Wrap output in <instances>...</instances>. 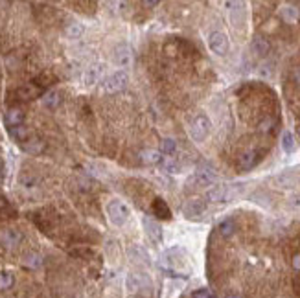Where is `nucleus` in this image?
Returning <instances> with one entry per match:
<instances>
[{"mask_svg": "<svg viewBox=\"0 0 300 298\" xmlns=\"http://www.w3.org/2000/svg\"><path fill=\"white\" fill-rule=\"evenodd\" d=\"M129 208L124 204L122 201L118 199H113V201H109L107 204V215H109V221L113 223L114 226H124L129 219Z\"/></svg>", "mask_w": 300, "mask_h": 298, "instance_id": "nucleus-1", "label": "nucleus"}, {"mask_svg": "<svg viewBox=\"0 0 300 298\" xmlns=\"http://www.w3.org/2000/svg\"><path fill=\"white\" fill-rule=\"evenodd\" d=\"M210 133V122H208V118L204 114H199L195 116V120L192 122L190 125V134H192V138L195 142H203L206 136Z\"/></svg>", "mask_w": 300, "mask_h": 298, "instance_id": "nucleus-2", "label": "nucleus"}, {"mask_svg": "<svg viewBox=\"0 0 300 298\" xmlns=\"http://www.w3.org/2000/svg\"><path fill=\"white\" fill-rule=\"evenodd\" d=\"M208 46H210V50L214 52V54L225 55L228 52L227 35L221 33V31H214V33H210V37H208Z\"/></svg>", "mask_w": 300, "mask_h": 298, "instance_id": "nucleus-3", "label": "nucleus"}, {"mask_svg": "<svg viewBox=\"0 0 300 298\" xmlns=\"http://www.w3.org/2000/svg\"><path fill=\"white\" fill-rule=\"evenodd\" d=\"M127 81H129V76H127V72H124V70H120V72H114L113 76H109L107 79H105V89H107L109 92H118V91H124L127 85Z\"/></svg>", "mask_w": 300, "mask_h": 298, "instance_id": "nucleus-4", "label": "nucleus"}, {"mask_svg": "<svg viewBox=\"0 0 300 298\" xmlns=\"http://www.w3.org/2000/svg\"><path fill=\"white\" fill-rule=\"evenodd\" d=\"M20 241H22V234L17 228H6L0 232V245L4 249H15Z\"/></svg>", "mask_w": 300, "mask_h": 298, "instance_id": "nucleus-5", "label": "nucleus"}, {"mask_svg": "<svg viewBox=\"0 0 300 298\" xmlns=\"http://www.w3.org/2000/svg\"><path fill=\"white\" fill-rule=\"evenodd\" d=\"M204 210H206V202L203 199H190V201L184 202V206H182V213L193 219V217H199V215H203Z\"/></svg>", "mask_w": 300, "mask_h": 298, "instance_id": "nucleus-6", "label": "nucleus"}, {"mask_svg": "<svg viewBox=\"0 0 300 298\" xmlns=\"http://www.w3.org/2000/svg\"><path fill=\"white\" fill-rule=\"evenodd\" d=\"M113 61L116 67H129V63H131V52H129V48L127 46H124V44H120V46H116L113 52Z\"/></svg>", "mask_w": 300, "mask_h": 298, "instance_id": "nucleus-7", "label": "nucleus"}, {"mask_svg": "<svg viewBox=\"0 0 300 298\" xmlns=\"http://www.w3.org/2000/svg\"><path fill=\"white\" fill-rule=\"evenodd\" d=\"M214 181H216V175H214L210 170H203V171H197V173L193 175L190 184H195L193 188H201V186H210V184H214Z\"/></svg>", "mask_w": 300, "mask_h": 298, "instance_id": "nucleus-8", "label": "nucleus"}, {"mask_svg": "<svg viewBox=\"0 0 300 298\" xmlns=\"http://www.w3.org/2000/svg\"><path fill=\"white\" fill-rule=\"evenodd\" d=\"M142 225H144L146 228V234L151 237V241H160V226H158V223L156 221H153L151 217H148V215H144L142 217Z\"/></svg>", "mask_w": 300, "mask_h": 298, "instance_id": "nucleus-9", "label": "nucleus"}, {"mask_svg": "<svg viewBox=\"0 0 300 298\" xmlns=\"http://www.w3.org/2000/svg\"><path fill=\"white\" fill-rule=\"evenodd\" d=\"M140 162L144 166H156L162 162V157H160V151L156 149H144L140 153Z\"/></svg>", "mask_w": 300, "mask_h": 298, "instance_id": "nucleus-10", "label": "nucleus"}, {"mask_svg": "<svg viewBox=\"0 0 300 298\" xmlns=\"http://www.w3.org/2000/svg\"><path fill=\"white\" fill-rule=\"evenodd\" d=\"M24 122V112L18 109V107H13L6 112V123L7 127H17V125H22Z\"/></svg>", "mask_w": 300, "mask_h": 298, "instance_id": "nucleus-11", "label": "nucleus"}, {"mask_svg": "<svg viewBox=\"0 0 300 298\" xmlns=\"http://www.w3.org/2000/svg\"><path fill=\"white\" fill-rule=\"evenodd\" d=\"M227 192L228 188L225 184H217V186H212L208 192H206V199L212 202H219V201H225L227 199Z\"/></svg>", "mask_w": 300, "mask_h": 298, "instance_id": "nucleus-12", "label": "nucleus"}, {"mask_svg": "<svg viewBox=\"0 0 300 298\" xmlns=\"http://www.w3.org/2000/svg\"><path fill=\"white\" fill-rule=\"evenodd\" d=\"M20 146H22V149H24L26 153H33V155H37V153H41L42 149H44V142L35 138V136H30V138L26 142H22Z\"/></svg>", "mask_w": 300, "mask_h": 298, "instance_id": "nucleus-13", "label": "nucleus"}, {"mask_svg": "<svg viewBox=\"0 0 300 298\" xmlns=\"http://www.w3.org/2000/svg\"><path fill=\"white\" fill-rule=\"evenodd\" d=\"M9 134H11V136L17 142H20V144H22V142H26L31 136L30 129L24 127V125H17V127H11V129H9Z\"/></svg>", "mask_w": 300, "mask_h": 298, "instance_id": "nucleus-14", "label": "nucleus"}, {"mask_svg": "<svg viewBox=\"0 0 300 298\" xmlns=\"http://www.w3.org/2000/svg\"><path fill=\"white\" fill-rule=\"evenodd\" d=\"M65 33L68 39H79V37L83 35V26L79 24V22H68L65 26Z\"/></svg>", "mask_w": 300, "mask_h": 298, "instance_id": "nucleus-15", "label": "nucleus"}, {"mask_svg": "<svg viewBox=\"0 0 300 298\" xmlns=\"http://www.w3.org/2000/svg\"><path fill=\"white\" fill-rule=\"evenodd\" d=\"M153 212H155L158 217H162V219H169V217H171L169 208L166 206V202H164L162 199H155V201H153Z\"/></svg>", "mask_w": 300, "mask_h": 298, "instance_id": "nucleus-16", "label": "nucleus"}, {"mask_svg": "<svg viewBox=\"0 0 300 298\" xmlns=\"http://www.w3.org/2000/svg\"><path fill=\"white\" fill-rule=\"evenodd\" d=\"M126 289L129 293H138V291H140V289H142V280H140V276H137V274H127Z\"/></svg>", "mask_w": 300, "mask_h": 298, "instance_id": "nucleus-17", "label": "nucleus"}, {"mask_svg": "<svg viewBox=\"0 0 300 298\" xmlns=\"http://www.w3.org/2000/svg\"><path fill=\"white\" fill-rule=\"evenodd\" d=\"M252 50H254L258 55H265L269 52V43L265 41L264 37H256V39L252 41Z\"/></svg>", "mask_w": 300, "mask_h": 298, "instance_id": "nucleus-18", "label": "nucleus"}, {"mask_svg": "<svg viewBox=\"0 0 300 298\" xmlns=\"http://www.w3.org/2000/svg\"><path fill=\"white\" fill-rule=\"evenodd\" d=\"M59 101H61V98H59V94H57L55 91L48 92L46 96L42 98V103L46 105L48 109H54V107H57V105H59Z\"/></svg>", "mask_w": 300, "mask_h": 298, "instance_id": "nucleus-19", "label": "nucleus"}, {"mask_svg": "<svg viewBox=\"0 0 300 298\" xmlns=\"http://www.w3.org/2000/svg\"><path fill=\"white\" fill-rule=\"evenodd\" d=\"M13 284H15V278H13L11 273H7V271L0 273V291H6V289H9Z\"/></svg>", "mask_w": 300, "mask_h": 298, "instance_id": "nucleus-20", "label": "nucleus"}, {"mask_svg": "<svg viewBox=\"0 0 300 298\" xmlns=\"http://www.w3.org/2000/svg\"><path fill=\"white\" fill-rule=\"evenodd\" d=\"M17 96H20V99H31L33 96H37V91L33 87H22L17 91Z\"/></svg>", "mask_w": 300, "mask_h": 298, "instance_id": "nucleus-21", "label": "nucleus"}, {"mask_svg": "<svg viewBox=\"0 0 300 298\" xmlns=\"http://www.w3.org/2000/svg\"><path fill=\"white\" fill-rule=\"evenodd\" d=\"M175 149H177L175 140H171V138H164L162 146H160V151L166 153V155H171V153H175Z\"/></svg>", "mask_w": 300, "mask_h": 298, "instance_id": "nucleus-22", "label": "nucleus"}, {"mask_svg": "<svg viewBox=\"0 0 300 298\" xmlns=\"http://www.w3.org/2000/svg\"><path fill=\"white\" fill-rule=\"evenodd\" d=\"M282 147H284V151H288V153L293 151V136H291V133H284Z\"/></svg>", "mask_w": 300, "mask_h": 298, "instance_id": "nucleus-23", "label": "nucleus"}, {"mask_svg": "<svg viewBox=\"0 0 300 298\" xmlns=\"http://www.w3.org/2000/svg\"><path fill=\"white\" fill-rule=\"evenodd\" d=\"M232 228H234V225H232L230 221H227V223H223V225H221V232L225 234V236H228V234L232 232Z\"/></svg>", "mask_w": 300, "mask_h": 298, "instance_id": "nucleus-24", "label": "nucleus"}, {"mask_svg": "<svg viewBox=\"0 0 300 298\" xmlns=\"http://www.w3.org/2000/svg\"><path fill=\"white\" fill-rule=\"evenodd\" d=\"M293 208L295 210H300V197H295L293 199Z\"/></svg>", "mask_w": 300, "mask_h": 298, "instance_id": "nucleus-25", "label": "nucleus"}]
</instances>
